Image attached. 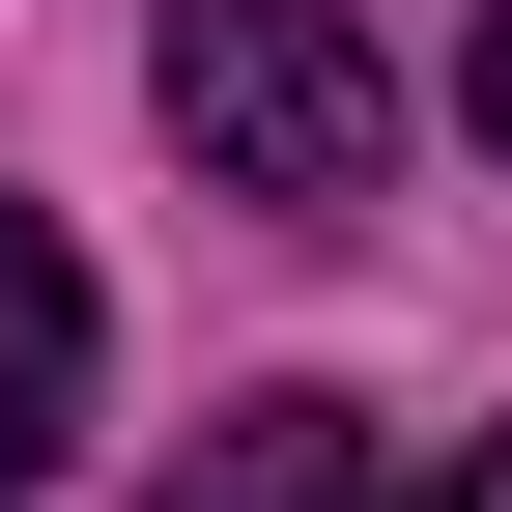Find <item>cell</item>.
Listing matches in <instances>:
<instances>
[{"mask_svg": "<svg viewBox=\"0 0 512 512\" xmlns=\"http://www.w3.org/2000/svg\"><path fill=\"white\" fill-rule=\"evenodd\" d=\"M143 114L200 143V200H256V228H342L370 171H399V57H370L342 0H171V29H143Z\"/></svg>", "mask_w": 512, "mask_h": 512, "instance_id": "1", "label": "cell"}, {"mask_svg": "<svg viewBox=\"0 0 512 512\" xmlns=\"http://www.w3.org/2000/svg\"><path fill=\"white\" fill-rule=\"evenodd\" d=\"M171 512H399V484H370V399H228Z\"/></svg>", "mask_w": 512, "mask_h": 512, "instance_id": "2", "label": "cell"}, {"mask_svg": "<svg viewBox=\"0 0 512 512\" xmlns=\"http://www.w3.org/2000/svg\"><path fill=\"white\" fill-rule=\"evenodd\" d=\"M57 427H86V256H57L29 200H0V484H29Z\"/></svg>", "mask_w": 512, "mask_h": 512, "instance_id": "3", "label": "cell"}, {"mask_svg": "<svg viewBox=\"0 0 512 512\" xmlns=\"http://www.w3.org/2000/svg\"><path fill=\"white\" fill-rule=\"evenodd\" d=\"M456 143L512 171V0H484V29H456Z\"/></svg>", "mask_w": 512, "mask_h": 512, "instance_id": "4", "label": "cell"}, {"mask_svg": "<svg viewBox=\"0 0 512 512\" xmlns=\"http://www.w3.org/2000/svg\"><path fill=\"white\" fill-rule=\"evenodd\" d=\"M399 512H512V427H484V456H427V484H399Z\"/></svg>", "mask_w": 512, "mask_h": 512, "instance_id": "5", "label": "cell"}]
</instances>
